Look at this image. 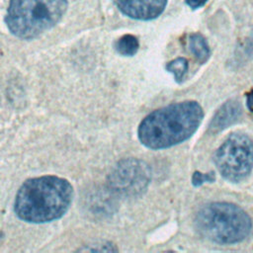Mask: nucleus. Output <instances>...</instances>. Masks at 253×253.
I'll return each mask as SVG.
<instances>
[{
    "label": "nucleus",
    "mask_w": 253,
    "mask_h": 253,
    "mask_svg": "<svg viewBox=\"0 0 253 253\" xmlns=\"http://www.w3.org/2000/svg\"><path fill=\"white\" fill-rule=\"evenodd\" d=\"M208 0H186V4L192 9H198L204 6Z\"/></svg>",
    "instance_id": "nucleus-13"
},
{
    "label": "nucleus",
    "mask_w": 253,
    "mask_h": 253,
    "mask_svg": "<svg viewBox=\"0 0 253 253\" xmlns=\"http://www.w3.org/2000/svg\"><path fill=\"white\" fill-rule=\"evenodd\" d=\"M241 114V107L236 101H228L224 103L213 116L210 130L211 132L220 131L231 124H233Z\"/></svg>",
    "instance_id": "nucleus-8"
},
{
    "label": "nucleus",
    "mask_w": 253,
    "mask_h": 253,
    "mask_svg": "<svg viewBox=\"0 0 253 253\" xmlns=\"http://www.w3.org/2000/svg\"><path fill=\"white\" fill-rule=\"evenodd\" d=\"M150 169L139 159L128 158L120 161L110 174L112 190L124 196L141 194L150 182Z\"/></svg>",
    "instance_id": "nucleus-6"
},
{
    "label": "nucleus",
    "mask_w": 253,
    "mask_h": 253,
    "mask_svg": "<svg viewBox=\"0 0 253 253\" xmlns=\"http://www.w3.org/2000/svg\"><path fill=\"white\" fill-rule=\"evenodd\" d=\"M189 48L197 60L204 63L210 57V47L206 39L200 34H192L189 37Z\"/></svg>",
    "instance_id": "nucleus-9"
},
{
    "label": "nucleus",
    "mask_w": 253,
    "mask_h": 253,
    "mask_svg": "<svg viewBox=\"0 0 253 253\" xmlns=\"http://www.w3.org/2000/svg\"><path fill=\"white\" fill-rule=\"evenodd\" d=\"M73 197V187L64 178L53 175L30 178L15 196L14 212L29 223L50 222L67 212Z\"/></svg>",
    "instance_id": "nucleus-1"
},
{
    "label": "nucleus",
    "mask_w": 253,
    "mask_h": 253,
    "mask_svg": "<svg viewBox=\"0 0 253 253\" xmlns=\"http://www.w3.org/2000/svg\"><path fill=\"white\" fill-rule=\"evenodd\" d=\"M165 68L168 72L172 73L175 80L178 83H180L183 81V79L188 71L189 63L185 57H177V58L169 61L165 65Z\"/></svg>",
    "instance_id": "nucleus-11"
},
{
    "label": "nucleus",
    "mask_w": 253,
    "mask_h": 253,
    "mask_svg": "<svg viewBox=\"0 0 253 253\" xmlns=\"http://www.w3.org/2000/svg\"><path fill=\"white\" fill-rule=\"evenodd\" d=\"M119 10L126 16L148 21L157 18L165 9L167 0H115Z\"/></svg>",
    "instance_id": "nucleus-7"
},
{
    "label": "nucleus",
    "mask_w": 253,
    "mask_h": 253,
    "mask_svg": "<svg viewBox=\"0 0 253 253\" xmlns=\"http://www.w3.org/2000/svg\"><path fill=\"white\" fill-rule=\"evenodd\" d=\"M214 164L226 180H243L253 168V141L244 133L230 134L215 151Z\"/></svg>",
    "instance_id": "nucleus-5"
},
{
    "label": "nucleus",
    "mask_w": 253,
    "mask_h": 253,
    "mask_svg": "<svg viewBox=\"0 0 253 253\" xmlns=\"http://www.w3.org/2000/svg\"><path fill=\"white\" fill-rule=\"evenodd\" d=\"M139 47L138 40L132 35L121 37L115 43L116 50L124 56H131L136 53Z\"/></svg>",
    "instance_id": "nucleus-10"
},
{
    "label": "nucleus",
    "mask_w": 253,
    "mask_h": 253,
    "mask_svg": "<svg viewBox=\"0 0 253 253\" xmlns=\"http://www.w3.org/2000/svg\"><path fill=\"white\" fill-rule=\"evenodd\" d=\"M247 105H248V108L250 109V111L253 112V91L248 95Z\"/></svg>",
    "instance_id": "nucleus-14"
},
{
    "label": "nucleus",
    "mask_w": 253,
    "mask_h": 253,
    "mask_svg": "<svg viewBox=\"0 0 253 253\" xmlns=\"http://www.w3.org/2000/svg\"><path fill=\"white\" fill-rule=\"evenodd\" d=\"M214 181V173L211 172L208 174H203L201 172H195L192 177V183L195 187H199L205 182H212Z\"/></svg>",
    "instance_id": "nucleus-12"
},
{
    "label": "nucleus",
    "mask_w": 253,
    "mask_h": 253,
    "mask_svg": "<svg viewBox=\"0 0 253 253\" xmlns=\"http://www.w3.org/2000/svg\"><path fill=\"white\" fill-rule=\"evenodd\" d=\"M194 223L203 237L219 244L238 243L251 229V219L242 209L221 202L203 206L197 211Z\"/></svg>",
    "instance_id": "nucleus-3"
},
{
    "label": "nucleus",
    "mask_w": 253,
    "mask_h": 253,
    "mask_svg": "<svg viewBox=\"0 0 253 253\" xmlns=\"http://www.w3.org/2000/svg\"><path fill=\"white\" fill-rule=\"evenodd\" d=\"M203 118V109L196 101L170 104L148 114L138 126L137 136L149 149L169 148L189 139Z\"/></svg>",
    "instance_id": "nucleus-2"
},
{
    "label": "nucleus",
    "mask_w": 253,
    "mask_h": 253,
    "mask_svg": "<svg viewBox=\"0 0 253 253\" xmlns=\"http://www.w3.org/2000/svg\"><path fill=\"white\" fill-rule=\"evenodd\" d=\"M67 8V0H11L5 22L11 34L32 40L55 26Z\"/></svg>",
    "instance_id": "nucleus-4"
}]
</instances>
